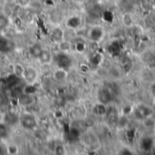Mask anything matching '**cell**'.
I'll return each mask as SVG.
<instances>
[{"label": "cell", "instance_id": "6da1fadb", "mask_svg": "<svg viewBox=\"0 0 155 155\" xmlns=\"http://www.w3.org/2000/svg\"><path fill=\"white\" fill-rule=\"evenodd\" d=\"M104 30L102 26L95 25L89 30L88 37L94 43L100 42L104 38Z\"/></svg>", "mask_w": 155, "mask_h": 155}, {"label": "cell", "instance_id": "7a4b0ae2", "mask_svg": "<svg viewBox=\"0 0 155 155\" xmlns=\"http://www.w3.org/2000/svg\"><path fill=\"white\" fill-rule=\"evenodd\" d=\"M21 124L25 130H33L36 126V120L32 114H25L21 117Z\"/></svg>", "mask_w": 155, "mask_h": 155}, {"label": "cell", "instance_id": "3957f363", "mask_svg": "<svg viewBox=\"0 0 155 155\" xmlns=\"http://www.w3.org/2000/svg\"><path fill=\"white\" fill-rule=\"evenodd\" d=\"M55 61H56V64L59 66V68H63V69H67L72 64L71 58L64 53L58 54L55 57Z\"/></svg>", "mask_w": 155, "mask_h": 155}, {"label": "cell", "instance_id": "277c9868", "mask_svg": "<svg viewBox=\"0 0 155 155\" xmlns=\"http://www.w3.org/2000/svg\"><path fill=\"white\" fill-rule=\"evenodd\" d=\"M17 102H18L19 105L27 107V106H30V105H32V104H34L35 99H34V97L32 96V94L23 93V94L17 98Z\"/></svg>", "mask_w": 155, "mask_h": 155}, {"label": "cell", "instance_id": "5b68a950", "mask_svg": "<svg viewBox=\"0 0 155 155\" xmlns=\"http://www.w3.org/2000/svg\"><path fill=\"white\" fill-rule=\"evenodd\" d=\"M141 149H143L144 152L152 151L154 147V140L152 136H145L141 140L140 143Z\"/></svg>", "mask_w": 155, "mask_h": 155}, {"label": "cell", "instance_id": "8992f818", "mask_svg": "<svg viewBox=\"0 0 155 155\" xmlns=\"http://www.w3.org/2000/svg\"><path fill=\"white\" fill-rule=\"evenodd\" d=\"M136 113L140 115L141 119L142 118L145 119V118H148V117L152 116L153 114L154 111H153V109L152 107H150L148 105H145V104H143V105H141L140 107L137 108Z\"/></svg>", "mask_w": 155, "mask_h": 155}, {"label": "cell", "instance_id": "52a82bcc", "mask_svg": "<svg viewBox=\"0 0 155 155\" xmlns=\"http://www.w3.org/2000/svg\"><path fill=\"white\" fill-rule=\"evenodd\" d=\"M24 77L25 79V81L28 84H33L36 81L37 79V72L35 68L33 67H28L26 69H25V73H24Z\"/></svg>", "mask_w": 155, "mask_h": 155}, {"label": "cell", "instance_id": "ba28073f", "mask_svg": "<svg viewBox=\"0 0 155 155\" xmlns=\"http://www.w3.org/2000/svg\"><path fill=\"white\" fill-rule=\"evenodd\" d=\"M98 100H99V103L107 104L112 100V94H111V92L108 91L107 89L100 90L99 93H98Z\"/></svg>", "mask_w": 155, "mask_h": 155}, {"label": "cell", "instance_id": "9c48e42d", "mask_svg": "<svg viewBox=\"0 0 155 155\" xmlns=\"http://www.w3.org/2000/svg\"><path fill=\"white\" fill-rule=\"evenodd\" d=\"M4 120H5V124H7V125H15L18 123L19 118L17 117V115L15 114L9 112V113L5 114Z\"/></svg>", "mask_w": 155, "mask_h": 155}, {"label": "cell", "instance_id": "30bf717a", "mask_svg": "<svg viewBox=\"0 0 155 155\" xmlns=\"http://www.w3.org/2000/svg\"><path fill=\"white\" fill-rule=\"evenodd\" d=\"M19 82H20V77L16 76L15 74H10V75L5 79V85H6L8 88H12V87H14V86L18 85Z\"/></svg>", "mask_w": 155, "mask_h": 155}, {"label": "cell", "instance_id": "8fae6325", "mask_svg": "<svg viewBox=\"0 0 155 155\" xmlns=\"http://www.w3.org/2000/svg\"><path fill=\"white\" fill-rule=\"evenodd\" d=\"M66 25L71 29H76L81 25V19L78 16H72L67 20Z\"/></svg>", "mask_w": 155, "mask_h": 155}, {"label": "cell", "instance_id": "7c38bea8", "mask_svg": "<svg viewBox=\"0 0 155 155\" xmlns=\"http://www.w3.org/2000/svg\"><path fill=\"white\" fill-rule=\"evenodd\" d=\"M94 112L95 113V114H97L98 116H104L107 114V107L106 104L99 103L97 104L94 107Z\"/></svg>", "mask_w": 155, "mask_h": 155}, {"label": "cell", "instance_id": "4fadbf2b", "mask_svg": "<svg viewBox=\"0 0 155 155\" xmlns=\"http://www.w3.org/2000/svg\"><path fill=\"white\" fill-rule=\"evenodd\" d=\"M42 52H43V48L39 44H35L30 47V54L35 58H39Z\"/></svg>", "mask_w": 155, "mask_h": 155}, {"label": "cell", "instance_id": "5bb4252c", "mask_svg": "<svg viewBox=\"0 0 155 155\" xmlns=\"http://www.w3.org/2000/svg\"><path fill=\"white\" fill-rule=\"evenodd\" d=\"M54 77L56 81H64L67 77V72L66 69L59 68L54 73Z\"/></svg>", "mask_w": 155, "mask_h": 155}, {"label": "cell", "instance_id": "9a60e30c", "mask_svg": "<svg viewBox=\"0 0 155 155\" xmlns=\"http://www.w3.org/2000/svg\"><path fill=\"white\" fill-rule=\"evenodd\" d=\"M52 37H53V39L54 41H56L58 43L61 42L63 40V38H64V32H63V30L61 28H59V27L54 28L53 30V32H52Z\"/></svg>", "mask_w": 155, "mask_h": 155}, {"label": "cell", "instance_id": "2e32d148", "mask_svg": "<svg viewBox=\"0 0 155 155\" xmlns=\"http://www.w3.org/2000/svg\"><path fill=\"white\" fill-rule=\"evenodd\" d=\"M122 22L126 27H132L134 25V19L130 14H124L122 16Z\"/></svg>", "mask_w": 155, "mask_h": 155}, {"label": "cell", "instance_id": "e0dca14e", "mask_svg": "<svg viewBox=\"0 0 155 155\" xmlns=\"http://www.w3.org/2000/svg\"><path fill=\"white\" fill-rule=\"evenodd\" d=\"M108 51L111 54H117L121 51V46L117 44V42H112L111 45L108 46Z\"/></svg>", "mask_w": 155, "mask_h": 155}, {"label": "cell", "instance_id": "ac0fdd59", "mask_svg": "<svg viewBox=\"0 0 155 155\" xmlns=\"http://www.w3.org/2000/svg\"><path fill=\"white\" fill-rule=\"evenodd\" d=\"M38 59H39V60L41 61V63H43V64H48V63H50V61H51V59H52V56H51V54H50L48 51L43 50V52H42V54H40V56H39Z\"/></svg>", "mask_w": 155, "mask_h": 155}, {"label": "cell", "instance_id": "d6986e66", "mask_svg": "<svg viewBox=\"0 0 155 155\" xmlns=\"http://www.w3.org/2000/svg\"><path fill=\"white\" fill-rule=\"evenodd\" d=\"M24 73H25V68L23 65L21 64H15L14 66V74L18 76V77H22L24 76Z\"/></svg>", "mask_w": 155, "mask_h": 155}, {"label": "cell", "instance_id": "ffe728a7", "mask_svg": "<svg viewBox=\"0 0 155 155\" xmlns=\"http://www.w3.org/2000/svg\"><path fill=\"white\" fill-rule=\"evenodd\" d=\"M23 93H24V91L20 87H18L17 85L11 88V95L13 98H18Z\"/></svg>", "mask_w": 155, "mask_h": 155}, {"label": "cell", "instance_id": "44dd1931", "mask_svg": "<svg viewBox=\"0 0 155 155\" xmlns=\"http://www.w3.org/2000/svg\"><path fill=\"white\" fill-rule=\"evenodd\" d=\"M58 48L62 52H66V51H69L71 49V45L67 41H61L58 44Z\"/></svg>", "mask_w": 155, "mask_h": 155}, {"label": "cell", "instance_id": "7402d4cb", "mask_svg": "<svg viewBox=\"0 0 155 155\" xmlns=\"http://www.w3.org/2000/svg\"><path fill=\"white\" fill-rule=\"evenodd\" d=\"M114 14L110 11H105L103 13V19L107 23H112L114 21Z\"/></svg>", "mask_w": 155, "mask_h": 155}, {"label": "cell", "instance_id": "603a6c76", "mask_svg": "<svg viewBox=\"0 0 155 155\" xmlns=\"http://www.w3.org/2000/svg\"><path fill=\"white\" fill-rule=\"evenodd\" d=\"M143 125L146 127V128H151V129H153L155 126V121L153 119L152 116L148 117V118H145L144 121H143Z\"/></svg>", "mask_w": 155, "mask_h": 155}, {"label": "cell", "instance_id": "cb8c5ba5", "mask_svg": "<svg viewBox=\"0 0 155 155\" xmlns=\"http://www.w3.org/2000/svg\"><path fill=\"white\" fill-rule=\"evenodd\" d=\"M9 20L8 17L5 15H0V30L5 29L8 25Z\"/></svg>", "mask_w": 155, "mask_h": 155}, {"label": "cell", "instance_id": "d4e9b609", "mask_svg": "<svg viewBox=\"0 0 155 155\" xmlns=\"http://www.w3.org/2000/svg\"><path fill=\"white\" fill-rule=\"evenodd\" d=\"M9 42L3 38V37H0V52H5L8 50L9 48Z\"/></svg>", "mask_w": 155, "mask_h": 155}, {"label": "cell", "instance_id": "484cf974", "mask_svg": "<svg viewBox=\"0 0 155 155\" xmlns=\"http://www.w3.org/2000/svg\"><path fill=\"white\" fill-rule=\"evenodd\" d=\"M7 135H8V132H7L6 124H0V139L6 138Z\"/></svg>", "mask_w": 155, "mask_h": 155}, {"label": "cell", "instance_id": "4316f807", "mask_svg": "<svg viewBox=\"0 0 155 155\" xmlns=\"http://www.w3.org/2000/svg\"><path fill=\"white\" fill-rule=\"evenodd\" d=\"M6 152L9 153V154H16L17 152H18V148L16 145L15 144H10L8 146V148L6 149Z\"/></svg>", "mask_w": 155, "mask_h": 155}, {"label": "cell", "instance_id": "83f0119b", "mask_svg": "<svg viewBox=\"0 0 155 155\" xmlns=\"http://www.w3.org/2000/svg\"><path fill=\"white\" fill-rule=\"evenodd\" d=\"M23 14H24L23 7H22L21 5H16V6L15 7V15L17 17H22Z\"/></svg>", "mask_w": 155, "mask_h": 155}, {"label": "cell", "instance_id": "f1b7e54d", "mask_svg": "<svg viewBox=\"0 0 155 155\" xmlns=\"http://www.w3.org/2000/svg\"><path fill=\"white\" fill-rule=\"evenodd\" d=\"M101 57L102 56H101L100 54H95L93 56V58H92V64H94V65H98L99 63H100V61H101Z\"/></svg>", "mask_w": 155, "mask_h": 155}, {"label": "cell", "instance_id": "f546056e", "mask_svg": "<svg viewBox=\"0 0 155 155\" xmlns=\"http://www.w3.org/2000/svg\"><path fill=\"white\" fill-rule=\"evenodd\" d=\"M75 49H76V51H77L78 53H83V52H84V50H85V45H84V43H82V42L77 43V44L75 45Z\"/></svg>", "mask_w": 155, "mask_h": 155}, {"label": "cell", "instance_id": "4dcf8cb0", "mask_svg": "<svg viewBox=\"0 0 155 155\" xmlns=\"http://www.w3.org/2000/svg\"><path fill=\"white\" fill-rule=\"evenodd\" d=\"M79 135H80V134H79V132H78L77 129H75V128H72L71 129V131H70V136H71L72 139H77L79 137Z\"/></svg>", "mask_w": 155, "mask_h": 155}, {"label": "cell", "instance_id": "1f68e13d", "mask_svg": "<svg viewBox=\"0 0 155 155\" xmlns=\"http://www.w3.org/2000/svg\"><path fill=\"white\" fill-rule=\"evenodd\" d=\"M35 91H36L35 87H34L33 85H28L26 88H25L24 93H25V94H35Z\"/></svg>", "mask_w": 155, "mask_h": 155}, {"label": "cell", "instance_id": "d6a6232c", "mask_svg": "<svg viewBox=\"0 0 155 155\" xmlns=\"http://www.w3.org/2000/svg\"><path fill=\"white\" fill-rule=\"evenodd\" d=\"M55 153L56 154H59V155H61V154H64V148L62 146V145H58V146H56L55 147Z\"/></svg>", "mask_w": 155, "mask_h": 155}, {"label": "cell", "instance_id": "836d02e7", "mask_svg": "<svg viewBox=\"0 0 155 155\" xmlns=\"http://www.w3.org/2000/svg\"><path fill=\"white\" fill-rule=\"evenodd\" d=\"M17 1H18V5H21L22 7L27 6L31 3V0H17Z\"/></svg>", "mask_w": 155, "mask_h": 155}, {"label": "cell", "instance_id": "e575fe53", "mask_svg": "<svg viewBox=\"0 0 155 155\" xmlns=\"http://www.w3.org/2000/svg\"><path fill=\"white\" fill-rule=\"evenodd\" d=\"M132 151L130 150V149H122V150H120L119 151V153H121V154H133L134 153H131Z\"/></svg>", "mask_w": 155, "mask_h": 155}, {"label": "cell", "instance_id": "d590c367", "mask_svg": "<svg viewBox=\"0 0 155 155\" xmlns=\"http://www.w3.org/2000/svg\"><path fill=\"white\" fill-rule=\"evenodd\" d=\"M80 70H81L83 73H87V72H89L90 68H89V66L86 65V64H82V65L80 66Z\"/></svg>", "mask_w": 155, "mask_h": 155}, {"label": "cell", "instance_id": "8d00e7d4", "mask_svg": "<svg viewBox=\"0 0 155 155\" xmlns=\"http://www.w3.org/2000/svg\"><path fill=\"white\" fill-rule=\"evenodd\" d=\"M5 153H6V150L2 145H0V154H5Z\"/></svg>", "mask_w": 155, "mask_h": 155}, {"label": "cell", "instance_id": "74e56055", "mask_svg": "<svg viewBox=\"0 0 155 155\" xmlns=\"http://www.w3.org/2000/svg\"><path fill=\"white\" fill-rule=\"evenodd\" d=\"M152 91H153V94L155 95V81L153 83V84H152Z\"/></svg>", "mask_w": 155, "mask_h": 155}]
</instances>
